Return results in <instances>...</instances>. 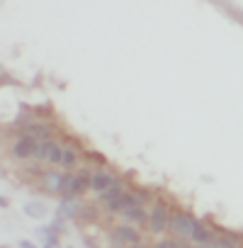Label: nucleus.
<instances>
[{
	"label": "nucleus",
	"mask_w": 243,
	"mask_h": 248,
	"mask_svg": "<svg viewBox=\"0 0 243 248\" xmlns=\"http://www.w3.org/2000/svg\"><path fill=\"white\" fill-rule=\"evenodd\" d=\"M5 175V170H3V166H0V178H3Z\"/></svg>",
	"instance_id": "a878e982"
},
{
	"label": "nucleus",
	"mask_w": 243,
	"mask_h": 248,
	"mask_svg": "<svg viewBox=\"0 0 243 248\" xmlns=\"http://www.w3.org/2000/svg\"><path fill=\"white\" fill-rule=\"evenodd\" d=\"M66 183H68V175L66 173H59V170H46L42 173V187L51 195H63L66 192Z\"/></svg>",
	"instance_id": "423d86ee"
},
{
	"label": "nucleus",
	"mask_w": 243,
	"mask_h": 248,
	"mask_svg": "<svg viewBox=\"0 0 243 248\" xmlns=\"http://www.w3.org/2000/svg\"><path fill=\"white\" fill-rule=\"evenodd\" d=\"M56 146V141L54 139H42V141H37V151H34V158L39 161V163H46L49 161V154H51V149Z\"/></svg>",
	"instance_id": "4468645a"
},
{
	"label": "nucleus",
	"mask_w": 243,
	"mask_h": 248,
	"mask_svg": "<svg viewBox=\"0 0 243 248\" xmlns=\"http://www.w3.org/2000/svg\"><path fill=\"white\" fill-rule=\"evenodd\" d=\"M109 236H112V243H114V246H132V243H139V241H141L139 229L132 226V224H119V226H114Z\"/></svg>",
	"instance_id": "39448f33"
},
{
	"label": "nucleus",
	"mask_w": 243,
	"mask_h": 248,
	"mask_svg": "<svg viewBox=\"0 0 243 248\" xmlns=\"http://www.w3.org/2000/svg\"><path fill=\"white\" fill-rule=\"evenodd\" d=\"M61 156H63V146H61V144H56V146L51 149V154H49V161H46V163H51V166H61Z\"/></svg>",
	"instance_id": "6ab92c4d"
},
{
	"label": "nucleus",
	"mask_w": 243,
	"mask_h": 248,
	"mask_svg": "<svg viewBox=\"0 0 243 248\" xmlns=\"http://www.w3.org/2000/svg\"><path fill=\"white\" fill-rule=\"evenodd\" d=\"M114 183H119V180H117V175L109 173V170H97V173L90 175V190H92V192H102V190L112 187Z\"/></svg>",
	"instance_id": "9d476101"
},
{
	"label": "nucleus",
	"mask_w": 243,
	"mask_h": 248,
	"mask_svg": "<svg viewBox=\"0 0 243 248\" xmlns=\"http://www.w3.org/2000/svg\"><path fill=\"white\" fill-rule=\"evenodd\" d=\"M42 248H61V246H46V243H44V246H42Z\"/></svg>",
	"instance_id": "b1692460"
},
{
	"label": "nucleus",
	"mask_w": 243,
	"mask_h": 248,
	"mask_svg": "<svg viewBox=\"0 0 243 248\" xmlns=\"http://www.w3.org/2000/svg\"><path fill=\"white\" fill-rule=\"evenodd\" d=\"M122 192H127V190H124V185H122V183H114L112 187H107V190L97 192V202H100V204H109V202H114Z\"/></svg>",
	"instance_id": "ddd939ff"
},
{
	"label": "nucleus",
	"mask_w": 243,
	"mask_h": 248,
	"mask_svg": "<svg viewBox=\"0 0 243 248\" xmlns=\"http://www.w3.org/2000/svg\"><path fill=\"white\" fill-rule=\"evenodd\" d=\"M168 224H170V209H168V204L166 202H156L151 207V212H149V221H146L149 231L153 236H163L168 231Z\"/></svg>",
	"instance_id": "f257e3e1"
},
{
	"label": "nucleus",
	"mask_w": 243,
	"mask_h": 248,
	"mask_svg": "<svg viewBox=\"0 0 243 248\" xmlns=\"http://www.w3.org/2000/svg\"><path fill=\"white\" fill-rule=\"evenodd\" d=\"M127 248H151V246H146V243L139 241V243H132V246H127Z\"/></svg>",
	"instance_id": "5701e85b"
},
{
	"label": "nucleus",
	"mask_w": 243,
	"mask_h": 248,
	"mask_svg": "<svg viewBox=\"0 0 243 248\" xmlns=\"http://www.w3.org/2000/svg\"><path fill=\"white\" fill-rule=\"evenodd\" d=\"M190 241L192 246H212L214 243V231L199 221V219H192V229H190Z\"/></svg>",
	"instance_id": "1a4fd4ad"
},
{
	"label": "nucleus",
	"mask_w": 243,
	"mask_h": 248,
	"mask_svg": "<svg viewBox=\"0 0 243 248\" xmlns=\"http://www.w3.org/2000/svg\"><path fill=\"white\" fill-rule=\"evenodd\" d=\"M8 207H10V200L0 195V209H8Z\"/></svg>",
	"instance_id": "412c9836"
},
{
	"label": "nucleus",
	"mask_w": 243,
	"mask_h": 248,
	"mask_svg": "<svg viewBox=\"0 0 243 248\" xmlns=\"http://www.w3.org/2000/svg\"><path fill=\"white\" fill-rule=\"evenodd\" d=\"M10 151H13V156L17 158V161H30V158H34V151H37V139L32 137V134H20L13 144H10Z\"/></svg>",
	"instance_id": "7ed1b4c3"
},
{
	"label": "nucleus",
	"mask_w": 243,
	"mask_h": 248,
	"mask_svg": "<svg viewBox=\"0 0 243 248\" xmlns=\"http://www.w3.org/2000/svg\"><path fill=\"white\" fill-rule=\"evenodd\" d=\"M0 248H3V246H0Z\"/></svg>",
	"instance_id": "bb28decb"
},
{
	"label": "nucleus",
	"mask_w": 243,
	"mask_h": 248,
	"mask_svg": "<svg viewBox=\"0 0 243 248\" xmlns=\"http://www.w3.org/2000/svg\"><path fill=\"white\" fill-rule=\"evenodd\" d=\"M17 246H20V248H37V246H34L32 241H20Z\"/></svg>",
	"instance_id": "4be33fe9"
},
{
	"label": "nucleus",
	"mask_w": 243,
	"mask_h": 248,
	"mask_svg": "<svg viewBox=\"0 0 243 248\" xmlns=\"http://www.w3.org/2000/svg\"><path fill=\"white\" fill-rule=\"evenodd\" d=\"M25 214L27 217H32V219H44V214H46V204L44 202H25Z\"/></svg>",
	"instance_id": "2eb2a0df"
},
{
	"label": "nucleus",
	"mask_w": 243,
	"mask_h": 248,
	"mask_svg": "<svg viewBox=\"0 0 243 248\" xmlns=\"http://www.w3.org/2000/svg\"><path fill=\"white\" fill-rule=\"evenodd\" d=\"M144 204H146V195L144 192H122L114 202L105 204V209L109 214H122L124 209H129V207H144Z\"/></svg>",
	"instance_id": "f03ea898"
},
{
	"label": "nucleus",
	"mask_w": 243,
	"mask_h": 248,
	"mask_svg": "<svg viewBox=\"0 0 243 248\" xmlns=\"http://www.w3.org/2000/svg\"><path fill=\"white\" fill-rule=\"evenodd\" d=\"M192 248H212V246H192Z\"/></svg>",
	"instance_id": "393cba45"
},
{
	"label": "nucleus",
	"mask_w": 243,
	"mask_h": 248,
	"mask_svg": "<svg viewBox=\"0 0 243 248\" xmlns=\"http://www.w3.org/2000/svg\"><path fill=\"white\" fill-rule=\"evenodd\" d=\"M212 248H243V246H241V238H238L236 233H228V231H224V233L214 236V243H212Z\"/></svg>",
	"instance_id": "f8f14e48"
},
{
	"label": "nucleus",
	"mask_w": 243,
	"mask_h": 248,
	"mask_svg": "<svg viewBox=\"0 0 243 248\" xmlns=\"http://www.w3.org/2000/svg\"><path fill=\"white\" fill-rule=\"evenodd\" d=\"M83 207H85V204H83L78 197H73V195H63L61 202H59V217H61V219H80Z\"/></svg>",
	"instance_id": "6e6552de"
},
{
	"label": "nucleus",
	"mask_w": 243,
	"mask_h": 248,
	"mask_svg": "<svg viewBox=\"0 0 243 248\" xmlns=\"http://www.w3.org/2000/svg\"><path fill=\"white\" fill-rule=\"evenodd\" d=\"M27 134H32L37 141H42V139H51V127H49V124L37 122V124H30V132H27Z\"/></svg>",
	"instance_id": "dca6fc26"
},
{
	"label": "nucleus",
	"mask_w": 243,
	"mask_h": 248,
	"mask_svg": "<svg viewBox=\"0 0 243 248\" xmlns=\"http://www.w3.org/2000/svg\"><path fill=\"white\" fill-rule=\"evenodd\" d=\"M149 221V212L144 207H129L122 212V224H132V226H139V224H146Z\"/></svg>",
	"instance_id": "9b49d317"
},
{
	"label": "nucleus",
	"mask_w": 243,
	"mask_h": 248,
	"mask_svg": "<svg viewBox=\"0 0 243 248\" xmlns=\"http://www.w3.org/2000/svg\"><path fill=\"white\" fill-rule=\"evenodd\" d=\"M185 241L187 238H161V241H156L153 248H190Z\"/></svg>",
	"instance_id": "a211bd4d"
},
{
	"label": "nucleus",
	"mask_w": 243,
	"mask_h": 248,
	"mask_svg": "<svg viewBox=\"0 0 243 248\" xmlns=\"http://www.w3.org/2000/svg\"><path fill=\"white\" fill-rule=\"evenodd\" d=\"M90 175L88 170H78L76 175H68V183H66V192L63 195H73V197H80L90 190Z\"/></svg>",
	"instance_id": "0eeeda50"
},
{
	"label": "nucleus",
	"mask_w": 243,
	"mask_h": 248,
	"mask_svg": "<svg viewBox=\"0 0 243 248\" xmlns=\"http://www.w3.org/2000/svg\"><path fill=\"white\" fill-rule=\"evenodd\" d=\"M78 166V154L71 146H63V156H61V168L63 170H73Z\"/></svg>",
	"instance_id": "f3484780"
},
{
	"label": "nucleus",
	"mask_w": 243,
	"mask_h": 248,
	"mask_svg": "<svg viewBox=\"0 0 243 248\" xmlns=\"http://www.w3.org/2000/svg\"><path fill=\"white\" fill-rule=\"evenodd\" d=\"M192 214L187 212H173L170 214V224L168 231H173V238H187L190 241V229H192Z\"/></svg>",
	"instance_id": "20e7f679"
},
{
	"label": "nucleus",
	"mask_w": 243,
	"mask_h": 248,
	"mask_svg": "<svg viewBox=\"0 0 243 248\" xmlns=\"http://www.w3.org/2000/svg\"><path fill=\"white\" fill-rule=\"evenodd\" d=\"M68 248H71V246H68Z\"/></svg>",
	"instance_id": "cd10ccee"
},
{
	"label": "nucleus",
	"mask_w": 243,
	"mask_h": 248,
	"mask_svg": "<svg viewBox=\"0 0 243 248\" xmlns=\"http://www.w3.org/2000/svg\"><path fill=\"white\" fill-rule=\"evenodd\" d=\"M88 158H92L97 166H105V156H102V154H95V151H90V154H88Z\"/></svg>",
	"instance_id": "aec40b11"
}]
</instances>
